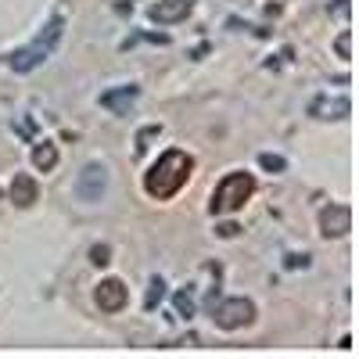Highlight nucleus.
I'll list each match as a JSON object with an SVG mask.
<instances>
[{"instance_id": "1", "label": "nucleus", "mask_w": 359, "mask_h": 359, "mask_svg": "<svg viewBox=\"0 0 359 359\" xmlns=\"http://www.w3.org/2000/svg\"><path fill=\"white\" fill-rule=\"evenodd\" d=\"M191 169H194V158L187 151H180V147L162 151L158 162H151V169L144 172V191L151 194L155 201H169L191 180Z\"/></svg>"}, {"instance_id": "2", "label": "nucleus", "mask_w": 359, "mask_h": 359, "mask_svg": "<svg viewBox=\"0 0 359 359\" xmlns=\"http://www.w3.org/2000/svg\"><path fill=\"white\" fill-rule=\"evenodd\" d=\"M62 33H65V18L62 15H54L43 29H40V36L33 40V43H25V47H18L11 57H8V65L15 69V72H33V69H40L47 57H50V50L57 47V40H62Z\"/></svg>"}, {"instance_id": "3", "label": "nucleus", "mask_w": 359, "mask_h": 359, "mask_svg": "<svg viewBox=\"0 0 359 359\" xmlns=\"http://www.w3.org/2000/svg\"><path fill=\"white\" fill-rule=\"evenodd\" d=\"M255 194V176L252 172H226L216 191H212V216H230V212H241L245 201Z\"/></svg>"}, {"instance_id": "4", "label": "nucleus", "mask_w": 359, "mask_h": 359, "mask_svg": "<svg viewBox=\"0 0 359 359\" xmlns=\"http://www.w3.org/2000/svg\"><path fill=\"white\" fill-rule=\"evenodd\" d=\"M212 320L219 331H237V327H248L255 320V302L252 298H226V302L212 306Z\"/></svg>"}, {"instance_id": "5", "label": "nucleus", "mask_w": 359, "mask_h": 359, "mask_svg": "<svg viewBox=\"0 0 359 359\" xmlns=\"http://www.w3.org/2000/svg\"><path fill=\"white\" fill-rule=\"evenodd\" d=\"M104 191H108V169L101 162L83 165V172L76 176V198L79 201H101Z\"/></svg>"}, {"instance_id": "6", "label": "nucleus", "mask_w": 359, "mask_h": 359, "mask_svg": "<svg viewBox=\"0 0 359 359\" xmlns=\"http://www.w3.org/2000/svg\"><path fill=\"white\" fill-rule=\"evenodd\" d=\"M94 298H97L101 313H123V309H126V302H130V287H126L123 280H118V277H108V280H101V284H97Z\"/></svg>"}, {"instance_id": "7", "label": "nucleus", "mask_w": 359, "mask_h": 359, "mask_svg": "<svg viewBox=\"0 0 359 359\" xmlns=\"http://www.w3.org/2000/svg\"><path fill=\"white\" fill-rule=\"evenodd\" d=\"M352 230V208L348 205H327L320 212V233L331 241V237H345Z\"/></svg>"}, {"instance_id": "8", "label": "nucleus", "mask_w": 359, "mask_h": 359, "mask_svg": "<svg viewBox=\"0 0 359 359\" xmlns=\"http://www.w3.org/2000/svg\"><path fill=\"white\" fill-rule=\"evenodd\" d=\"M191 11H194V0H158V4H151L147 18H151L155 25H176V22H184Z\"/></svg>"}, {"instance_id": "9", "label": "nucleus", "mask_w": 359, "mask_h": 359, "mask_svg": "<svg viewBox=\"0 0 359 359\" xmlns=\"http://www.w3.org/2000/svg\"><path fill=\"white\" fill-rule=\"evenodd\" d=\"M137 97H140V86L126 83V86L104 90V94H101V108H108V111H115V115H130V108L137 104Z\"/></svg>"}, {"instance_id": "10", "label": "nucleus", "mask_w": 359, "mask_h": 359, "mask_svg": "<svg viewBox=\"0 0 359 359\" xmlns=\"http://www.w3.org/2000/svg\"><path fill=\"white\" fill-rule=\"evenodd\" d=\"M11 201L18 208H29V205L40 201V187H36V180L29 172H15V180H11Z\"/></svg>"}, {"instance_id": "11", "label": "nucleus", "mask_w": 359, "mask_h": 359, "mask_svg": "<svg viewBox=\"0 0 359 359\" xmlns=\"http://www.w3.org/2000/svg\"><path fill=\"white\" fill-rule=\"evenodd\" d=\"M309 111H313L316 118H348L352 101H348V97H316Z\"/></svg>"}, {"instance_id": "12", "label": "nucleus", "mask_w": 359, "mask_h": 359, "mask_svg": "<svg viewBox=\"0 0 359 359\" xmlns=\"http://www.w3.org/2000/svg\"><path fill=\"white\" fill-rule=\"evenodd\" d=\"M33 165H36L40 172H50V169L57 165V147H54L50 140H43V144L33 147Z\"/></svg>"}, {"instance_id": "13", "label": "nucleus", "mask_w": 359, "mask_h": 359, "mask_svg": "<svg viewBox=\"0 0 359 359\" xmlns=\"http://www.w3.org/2000/svg\"><path fill=\"white\" fill-rule=\"evenodd\" d=\"M172 306H176V316H184V320H191V316H194V309H198V298H194V287H180V291H176V298H172Z\"/></svg>"}, {"instance_id": "14", "label": "nucleus", "mask_w": 359, "mask_h": 359, "mask_svg": "<svg viewBox=\"0 0 359 359\" xmlns=\"http://www.w3.org/2000/svg\"><path fill=\"white\" fill-rule=\"evenodd\" d=\"M162 294H165V280L162 277H151V284H147V298H144V309L155 313V306L162 302Z\"/></svg>"}, {"instance_id": "15", "label": "nucleus", "mask_w": 359, "mask_h": 359, "mask_svg": "<svg viewBox=\"0 0 359 359\" xmlns=\"http://www.w3.org/2000/svg\"><path fill=\"white\" fill-rule=\"evenodd\" d=\"M158 133H162V126H158V123H155V126H144V130L137 133V151L144 155V151H147V147H151V140H155Z\"/></svg>"}, {"instance_id": "16", "label": "nucleus", "mask_w": 359, "mask_h": 359, "mask_svg": "<svg viewBox=\"0 0 359 359\" xmlns=\"http://www.w3.org/2000/svg\"><path fill=\"white\" fill-rule=\"evenodd\" d=\"M259 165H262L266 172H284V169H287V162H284L280 155H269V151L259 155Z\"/></svg>"}, {"instance_id": "17", "label": "nucleus", "mask_w": 359, "mask_h": 359, "mask_svg": "<svg viewBox=\"0 0 359 359\" xmlns=\"http://www.w3.org/2000/svg\"><path fill=\"white\" fill-rule=\"evenodd\" d=\"M334 50H338V57H345V62H348V57H352V36L341 33V36L334 40Z\"/></svg>"}, {"instance_id": "18", "label": "nucleus", "mask_w": 359, "mask_h": 359, "mask_svg": "<svg viewBox=\"0 0 359 359\" xmlns=\"http://www.w3.org/2000/svg\"><path fill=\"white\" fill-rule=\"evenodd\" d=\"M90 255H94V262H97V266H104V262H108V248H104V245H97Z\"/></svg>"}, {"instance_id": "19", "label": "nucleus", "mask_w": 359, "mask_h": 359, "mask_svg": "<svg viewBox=\"0 0 359 359\" xmlns=\"http://www.w3.org/2000/svg\"><path fill=\"white\" fill-rule=\"evenodd\" d=\"M287 266H291V269H294V266H309V255H291Z\"/></svg>"}, {"instance_id": "20", "label": "nucleus", "mask_w": 359, "mask_h": 359, "mask_svg": "<svg viewBox=\"0 0 359 359\" xmlns=\"http://www.w3.org/2000/svg\"><path fill=\"white\" fill-rule=\"evenodd\" d=\"M334 11L345 18V15H348V0H338V4H334Z\"/></svg>"}, {"instance_id": "21", "label": "nucleus", "mask_w": 359, "mask_h": 359, "mask_svg": "<svg viewBox=\"0 0 359 359\" xmlns=\"http://www.w3.org/2000/svg\"><path fill=\"white\" fill-rule=\"evenodd\" d=\"M219 233H223V237H233V233H237V226H233V223H226V226H219Z\"/></svg>"}]
</instances>
